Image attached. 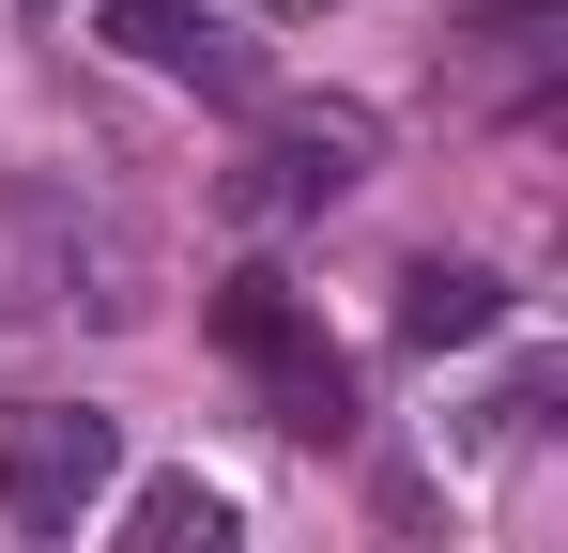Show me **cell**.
Instances as JSON below:
<instances>
[{
	"label": "cell",
	"instance_id": "obj_1",
	"mask_svg": "<svg viewBox=\"0 0 568 553\" xmlns=\"http://www.w3.org/2000/svg\"><path fill=\"white\" fill-rule=\"evenodd\" d=\"M47 308H93V323L139 308V247L78 184H16L0 200V323H47Z\"/></svg>",
	"mask_w": 568,
	"mask_h": 553
},
{
	"label": "cell",
	"instance_id": "obj_2",
	"mask_svg": "<svg viewBox=\"0 0 568 553\" xmlns=\"http://www.w3.org/2000/svg\"><path fill=\"white\" fill-rule=\"evenodd\" d=\"M215 354L246 369V384H262V400H277V431L292 446H338V431H354V369L323 354V323H307V308H292V276H215Z\"/></svg>",
	"mask_w": 568,
	"mask_h": 553
},
{
	"label": "cell",
	"instance_id": "obj_3",
	"mask_svg": "<svg viewBox=\"0 0 568 553\" xmlns=\"http://www.w3.org/2000/svg\"><path fill=\"white\" fill-rule=\"evenodd\" d=\"M123 476V415L93 400H0V523L16 539H78Z\"/></svg>",
	"mask_w": 568,
	"mask_h": 553
},
{
	"label": "cell",
	"instance_id": "obj_4",
	"mask_svg": "<svg viewBox=\"0 0 568 553\" xmlns=\"http://www.w3.org/2000/svg\"><path fill=\"white\" fill-rule=\"evenodd\" d=\"M369 170H384L369 108H277L246 139V170H231V215H323V200H354Z\"/></svg>",
	"mask_w": 568,
	"mask_h": 553
},
{
	"label": "cell",
	"instance_id": "obj_5",
	"mask_svg": "<svg viewBox=\"0 0 568 553\" xmlns=\"http://www.w3.org/2000/svg\"><path fill=\"white\" fill-rule=\"evenodd\" d=\"M108 47L154 62V78H200V92H246V47L200 16V0H108Z\"/></svg>",
	"mask_w": 568,
	"mask_h": 553
},
{
	"label": "cell",
	"instance_id": "obj_6",
	"mask_svg": "<svg viewBox=\"0 0 568 553\" xmlns=\"http://www.w3.org/2000/svg\"><path fill=\"white\" fill-rule=\"evenodd\" d=\"M491 323H507V292H491L476 262H399V339H415V354H462V339H491Z\"/></svg>",
	"mask_w": 568,
	"mask_h": 553
},
{
	"label": "cell",
	"instance_id": "obj_7",
	"mask_svg": "<svg viewBox=\"0 0 568 553\" xmlns=\"http://www.w3.org/2000/svg\"><path fill=\"white\" fill-rule=\"evenodd\" d=\"M123 553H231V507H215L200 476H139V507H123Z\"/></svg>",
	"mask_w": 568,
	"mask_h": 553
},
{
	"label": "cell",
	"instance_id": "obj_8",
	"mask_svg": "<svg viewBox=\"0 0 568 553\" xmlns=\"http://www.w3.org/2000/svg\"><path fill=\"white\" fill-rule=\"evenodd\" d=\"M554 0H462V47H538Z\"/></svg>",
	"mask_w": 568,
	"mask_h": 553
},
{
	"label": "cell",
	"instance_id": "obj_9",
	"mask_svg": "<svg viewBox=\"0 0 568 553\" xmlns=\"http://www.w3.org/2000/svg\"><path fill=\"white\" fill-rule=\"evenodd\" d=\"M277 16H323V0H277Z\"/></svg>",
	"mask_w": 568,
	"mask_h": 553
}]
</instances>
